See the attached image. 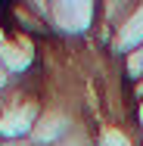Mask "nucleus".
I'll return each mask as SVG.
<instances>
[{
    "label": "nucleus",
    "instance_id": "nucleus-1",
    "mask_svg": "<svg viewBox=\"0 0 143 146\" xmlns=\"http://www.w3.org/2000/svg\"><path fill=\"white\" fill-rule=\"evenodd\" d=\"M41 9H44L47 25L59 31H72V34L90 31L96 13H100V6H93V3H53V6H41Z\"/></svg>",
    "mask_w": 143,
    "mask_h": 146
},
{
    "label": "nucleus",
    "instance_id": "nucleus-2",
    "mask_svg": "<svg viewBox=\"0 0 143 146\" xmlns=\"http://www.w3.org/2000/svg\"><path fill=\"white\" fill-rule=\"evenodd\" d=\"M143 44V3H134L131 13L121 19V25L115 28L109 47H115V53H121V59L128 53H134L137 47Z\"/></svg>",
    "mask_w": 143,
    "mask_h": 146
},
{
    "label": "nucleus",
    "instance_id": "nucleus-3",
    "mask_svg": "<svg viewBox=\"0 0 143 146\" xmlns=\"http://www.w3.org/2000/svg\"><path fill=\"white\" fill-rule=\"evenodd\" d=\"M121 62H124V72H128V81L134 84V81H137V78L143 75V44L137 47V50H134V53H128V56L121 59Z\"/></svg>",
    "mask_w": 143,
    "mask_h": 146
},
{
    "label": "nucleus",
    "instance_id": "nucleus-4",
    "mask_svg": "<svg viewBox=\"0 0 143 146\" xmlns=\"http://www.w3.org/2000/svg\"><path fill=\"white\" fill-rule=\"evenodd\" d=\"M131 93H134V100H143V75L131 84Z\"/></svg>",
    "mask_w": 143,
    "mask_h": 146
},
{
    "label": "nucleus",
    "instance_id": "nucleus-5",
    "mask_svg": "<svg viewBox=\"0 0 143 146\" xmlns=\"http://www.w3.org/2000/svg\"><path fill=\"white\" fill-rule=\"evenodd\" d=\"M134 115H137V127L143 131V100H137V112Z\"/></svg>",
    "mask_w": 143,
    "mask_h": 146
}]
</instances>
